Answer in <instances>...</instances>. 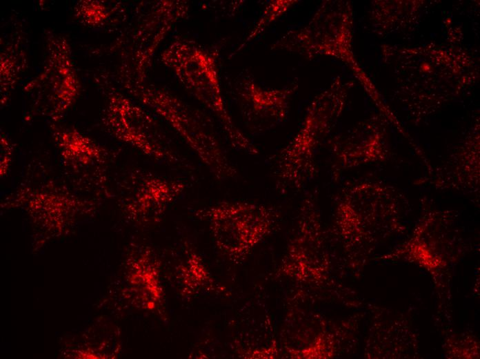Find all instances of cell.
<instances>
[{
    "instance_id": "obj_6",
    "label": "cell",
    "mask_w": 480,
    "mask_h": 359,
    "mask_svg": "<svg viewBox=\"0 0 480 359\" xmlns=\"http://www.w3.org/2000/svg\"><path fill=\"white\" fill-rule=\"evenodd\" d=\"M185 188L186 184L181 181L143 175L127 202V213L136 220H158Z\"/></svg>"
},
{
    "instance_id": "obj_3",
    "label": "cell",
    "mask_w": 480,
    "mask_h": 359,
    "mask_svg": "<svg viewBox=\"0 0 480 359\" xmlns=\"http://www.w3.org/2000/svg\"><path fill=\"white\" fill-rule=\"evenodd\" d=\"M333 113L321 97L309 105L298 131L277 156L274 175L279 191L300 190L314 177L316 151Z\"/></svg>"
},
{
    "instance_id": "obj_11",
    "label": "cell",
    "mask_w": 480,
    "mask_h": 359,
    "mask_svg": "<svg viewBox=\"0 0 480 359\" xmlns=\"http://www.w3.org/2000/svg\"><path fill=\"white\" fill-rule=\"evenodd\" d=\"M1 144H3V145L1 146V154L0 176L4 177L7 175L10 169L12 153L8 142L7 146H6L5 139H1Z\"/></svg>"
},
{
    "instance_id": "obj_1",
    "label": "cell",
    "mask_w": 480,
    "mask_h": 359,
    "mask_svg": "<svg viewBox=\"0 0 480 359\" xmlns=\"http://www.w3.org/2000/svg\"><path fill=\"white\" fill-rule=\"evenodd\" d=\"M161 57L188 92L220 120L232 145L250 154L259 153L234 124L226 108L212 55L191 42L176 40L163 51Z\"/></svg>"
},
{
    "instance_id": "obj_4",
    "label": "cell",
    "mask_w": 480,
    "mask_h": 359,
    "mask_svg": "<svg viewBox=\"0 0 480 359\" xmlns=\"http://www.w3.org/2000/svg\"><path fill=\"white\" fill-rule=\"evenodd\" d=\"M198 215L209 222L218 249L233 259L246 256L272 224L271 210L251 202H221Z\"/></svg>"
},
{
    "instance_id": "obj_8",
    "label": "cell",
    "mask_w": 480,
    "mask_h": 359,
    "mask_svg": "<svg viewBox=\"0 0 480 359\" xmlns=\"http://www.w3.org/2000/svg\"><path fill=\"white\" fill-rule=\"evenodd\" d=\"M57 142L64 164L72 168H88L104 162L102 149L75 130L58 133Z\"/></svg>"
},
{
    "instance_id": "obj_10",
    "label": "cell",
    "mask_w": 480,
    "mask_h": 359,
    "mask_svg": "<svg viewBox=\"0 0 480 359\" xmlns=\"http://www.w3.org/2000/svg\"><path fill=\"white\" fill-rule=\"evenodd\" d=\"M274 2V3H270L266 8L263 16L257 24L256 27L252 30V32L246 40V43L255 37L262 31L265 26H268L270 22L274 21L276 17L277 18L279 15H281V13L284 12L290 6L293 1H280V3H279V1H275Z\"/></svg>"
},
{
    "instance_id": "obj_2",
    "label": "cell",
    "mask_w": 480,
    "mask_h": 359,
    "mask_svg": "<svg viewBox=\"0 0 480 359\" xmlns=\"http://www.w3.org/2000/svg\"><path fill=\"white\" fill-rule=\"evenodd\" d=\"M137 95L170 124L215 177L226 180L237 175L208 124L197 111L162 89L147 88Z\"/></svg>"
},
{
    "instance_id": "obj_7",
    "label": "cell",
    "mask_w": 480,
    "mask_h": 359,
    "mask_svg": "<svg viewBox=\"0 0 480 359\" xmlns=\"http://www.w3.org/2000/svg\"><path fill=\"white\" fill-rule=\"evenodd\" d=\"M15 197L24 200L31 214L39 221L56 229L64 223L68 213L81 203L74 195L47 186L21 188Z\"/></svg>"
},
{
    "instance_id": "obj_5",
    "label": "cell",
    "mask_w": 480,
    "mask_h": 359,
    "mask_svg": "<svg viewBox=\"0 0 480 359\" xmlns=\"http://www.w3.org/2000/svg\"><path fill=\"white\" fill-rule=\"evenodd\" d=\"M105 119L106 127L119 140L156 159L177 160L163 144L154 119L128 99L113 96Z\"/></svg>"
},
{
    "instance_id": "obj_9",
    "label": "cell",
    "mask_w": 480,
    "mask_h": 359,
    "mask_svg": "<svg viewBox=\"0 0 480 359\" xmlns=\"http://www.w3.org/2000/svg\"><path fill=\"white\" fill-rule=\"evenodd\" d=\"M243 91V97L249 103L255 115L272 118L277 122L286 117L292 91L266 90L253 81L248 82Z\"/></svg>"
}]
</instances>
